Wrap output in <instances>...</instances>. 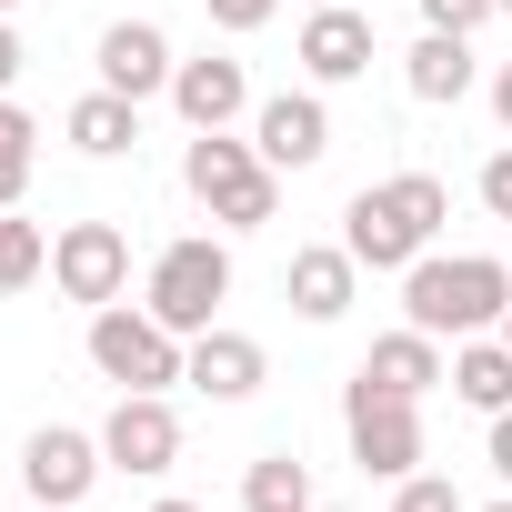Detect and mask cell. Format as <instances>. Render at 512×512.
Instances as JSON below:
<instances>
[{
	"instance_id": "obj_1",
	"label": "cell",
	"mask_w": 512,
	"mask_h": 512,
	"mask_svg": "<svg viewBox=\"0 0 512 512\" xmlns=\"http://www.w3.org/2000/svg\"><path fill=\"white\" fill-rule=\"evenodd\" d=\"M442 221H452V191H442L432 171H392V181L352 191V211H342V251H352L362 272H412L422 251H432Z\"/></svg>"
},
{
	"instance_id": "obj_2",
	"label": "cell",
	"mask_w": 512,
	"mask_h": 512,
	"mask_svg": "<svg viewBox=\"0 0 512 512\" xmlns=\"http://www.w3.org/2000/svg\"><path fill=\"white\" fill-rule=\"evenodd\" d=\"M402 312H412V332H452V342H472V332H492L502 312H512V262H482V251H422V262L402 272Z\"/></svg>"
},
{
	"instance_id": "obj_3",
	"label": "cell",
	"mask_w": 512,
	"mask_h": 512,
	"mask_svg": "<svg viewBox=\"0 0 512 512\" xmlns=\"http://www.w3.org/2000/svg\"><path fill=\"white\" fill-rule=\"evenodd\" d=\"M181 181H191V201H201L221 231H262V221L282 211V181H272L262 141H231V131H191Z\"/></svg>"
},
{
	"instance_id": "obj_4",
	"label": "cell",
	"mask_w": 512,
	"mask_h": 512,
	"mask_svg": "<svg viewBox=\"0 0 512 512\" xmlns=\"http://www.w3.org/2000/svg\"><path fill=\"white\" fill-rule=\"evenodd\" d=\"M342 422H352V462H362L372 482H402V472L422 462V412H412V392H392V382L352 372V392H342Z\"/></svg>"
},
{
	"instance_id": "obj_5",
	"label": "cell",
	"mask_w": 512,
	"mask_h": 512,
	"mask_svg": "<svg viewBox=\"0 0 512 512\" xmlns=\"http://www.w3.org/2000/svg\"><path fill=\"white\" fill-rule=\"evenodd\" d=\"M91 362H101V382H121V392H161V382H181V332L151 322V312L101 302V312H91Z\"/></svg>"
},
{
	"instance_id": "obj_6",
	"label": "cell",
	"mask_w": 512,
	"mask_h": 512,
	"mask_svg": "<svg viewBox=\"0 0 512 512\" xmlns=\"http://www.w3.org/2000/svg\"><path fill=\"white\" fill-rule=\"evenodd\" d=\"M231 302V251L221 241H171L161 262H151V322H171V332H211V312Z\"/></svg>"
},
{
	"instance_id": "obj_7",
	"label": "cell",
	"mask_w": 512,
	"mask_h": 512,
	"mask_svg": "<svg viewBox=\"0 0 512 512\" xmlns=\"http://www.w3.org/2000/svg\"><path fill=\"white\" fill-rule=\"evenodd\" d=\"M51 282H61L71 302H121V282H131V241H121L111 221H71V231L51 241Z\"/></svg>"
},
{
	"instance_id": "obj_8",
	"label": "cell",
	"mask_w": 512,
	"mask_h": 512,
	"mask_svg": "<svg viewBox=\"0 0 512 512\" xmlns=\"http://www.w3.org/2000/svg\"><path fill=\"white\" fill-rule=\"evenodd\" d=\"M101 462H111V452H101L91 432H71V422H51V432L21 442V482H31V502H71V512H81V492L101 482Z\"/></svg>"
},
{
	"instance_id": "obj_9",
	"label": "cell",
	"mask_w": 512,
	"mask_h": 512,
	"mask_svg": "<svg viewBox=\"0 0 512 512\" xmlns=\"http://www.w3.org/2000/svg\"><path fill=\"white\" fill-rule=\"evenodd\" d=\"M101 452H111L121 472H171V462H181V412H171L161 392H121V412L101 422Z\"/></svg>"
},
{
	"instance_id": "obj_10",
	"label": "cell",
	"mask_w": 512,
	"mask_h": 512,
	"mask_svg": "<svg viewBox=\"0 0 512 512\" xmlns=\"http://www.w3.org/2000/svg\"><path fill=\"white\" fill-rule=\"evenodd\" d=\"M251 141H262L272 171H312V161L332 151V111H322L312 91H272L262 111H251Z\"/></svg>"
},
{
	"instance_id": "obj_11",
	"label": "cell",
	"mask_w": 512,
	"mask_h": 512,
	"mask_svg": "<svg viewBox=\"0 0 512 512\" xmlns=\"http://www.w3.org/2000/svg\"><path fill=\"white\" fill-rule=\"evenodd\" d=\"M171 41L151 31V21H111L101 31V91H121V101H151V91H171Z\"/></svg>"
},
{
	"instance_id": "obj_12",
	"label": "cell",
	"mask_w": 512,
	"mask_h": 512,
	"mask_svg": "<svg viewBox=\"0 0 512 512\" xmlns=\"http://www.w3.org/2000/svg\"><path fill=\"white\" fill-rule=\"evenodd\" d=\"M181 382H201L211 402H251V392H262V342H251V332H191V352H181Z\"/></svg>"
},
{
	"instance_id": "obj_13",
	"label": "cell",
	"mask_w": 512,
	"mask_h": 512,
	"mask_svg": "<svg viewBox=\"0 0 512 512\" xmlns=\"http://www.w3.org/2000/svg\"><path fill=\"white\" fill-rule=\"evenodd\" d=\"M352 282H362V262H352L342 241L292 251V272H282V292H292V312H302V322H342V312H352Z\"/></svg>"
},
{
	"instance_id": "obj_14",
	"label": "cell",
	"mask_w": 512,
	"mask_h": 512,
	"mask_svg": "<svg viewBox=\"0 0 512 512\" xmlns=\"http://www.w3.org/2000/svg\"><path fill=\"white\" fill-rule=\"evenodd\" d=\"M171 111H181L191 131H231V121L251 111L241 61H181V71H171Z\"/></svg>"
},
{
	"instance_id": "obj_15",
	"label": "cell",
	"mask_w": 512,
	"mask_h": 512,
	"mask_svg": "<svg viewBox=\"0 0 512 512\" xmlns=\"http://www.w3.org/2000/svg\"><path fill=\"white\" fill-rule=\"evenodd\" d=\"M302 71H312V81H362V71H372V21L342 11V0H332V11H312V31H302Z\"/></svg>"
},
{
	"instance_id": "obj_16",
	"label": "cell",
	"mask_w": 512,
	"mask_h": 512,
	"mask_svg": "<svg viewBox=\"0 0 512 512\" xmlns=\"http://www.w3.org/2000/svg\"><path fill=\"white\" fill-rule=\"evenodd\" d=\"M402 81H412V101H462L472 91V41L462 31H422L412 61H402Z\"/></svg>"
},
{
	"instance_id": "obj_17",
	"label": "cell",
	"mask_w": 512,
	"mask_h": 512,
	"mask_svg": "<svg viewBox=\"0 0 512 512\" xmlns=\"http://www.w3.org/2000/svg\"><path fill=\"white\" fill-rule=\"evenodd\" d=\"M71 151H91V161H121L131 141H141V101H121V91H91V101H71Z\"/></svg>"
},
{
	"instance_id": "obj_18",
	"label": "cell",
	"mask_w": 512,
	"mask_h": 512,
	"mask_svg": "<svg viewBox=\"0 0 512 512\" xmlns=\"http://www.w3.org/2000/svg\"><path fill=\"white\" fill-rule=\"evenodd\" d=\"M362 372H372V382H392V392H412V402H422L432 382H452V372H442V342H432V332H382V342L362 352Z\"/></svg>"
},
{
	"instance_id": "obj_19",
	"label": "cell",
	"mask_w": 512,
	"mask_h": 512,
	"mask_svg": "<svg viewBox=\"0 0 512 512\" xmlns=\"http://www.w3.org/2000/svg\"><path fill=\"white\" fill-rule=\"evenodd\" d=\"M241 512H312V462L302 452H262L241 472Z\"/></svg>"
},
{
	"instance_id": "obj_20",
	"label": "cell",
	"mask_w": 512,
	"mask_h": 512,
	"mask_svg": "<svg viewBox=\"0 0 512 512\" xmlns=\"http://www.w3.org/2000/svg\"><path fill=\"white\" fill-rule=\"evenodd\" d=\"M452 392L472 412H512V342H462L452 352Z\"/></svg>"
},
{
	"instance_id": "obj_21",
	"label": "cell",
	"mask_w": 512,
	"mask_h": 512,
	"mask_svg": "<svg viewBox=\"0 0 512 512\" xmlns=\"http://www.w3.org/2000/svg\"><path fill=\"white\" fill-rule=\"evenodd\" d=\"M31 141H41V121H31L21 101H0V211L31 191Z\"/></svg>"
},
{
	"instance_id": "obj_22",
	"label": "cell",
	"mask_w": 512,
	"mask_h": 512,
	"mask_svg": "<svg viewBox=\"0 0 512 512\" xmlns=\"http://www.w3.org/2000/svg\"><path fill=\"white\" fill-rule=\"evenodd\" d=\"M41 262H51V241H41V221H21V211H0V292H21V282H41Z\"/></svg>"
},
{
	"instance_id": "obj_23",
	"label": "cell",
	"mask_w": 512,
	"mask_h": 512,
	"mask_svg": "<svg viewBox=\"0 0 512 512\" xmlns=\"http://www.w3.org/2000/svg\"><path fill=\"white\" fill-rule=\"evenodd\" d=\"M392 512H462V492H452L442 472H402V492H392Z\"/></svg>"
},
{
	"instance_id": "obj_24",
	"label": "cell",
	"mask_w": 512,
	"mask_h": 512,
	"mask_svg": "<svg viewBox=\"0 0 512 512\" xmlns=\"http://www.w3.org/2000/svg\"><path fill=\"white\" fill-rule=\"evenodd\" d=\"M422 21H432V31H462V41H472V31L492 21V0H422Z\"/></svg>"
},
{
	"instance_id": "obj_25",
	"label": "cell",
	"mask_w": 512,
	"mask_h": 512,
	"mask_svg": "<svg viewBox=\"0 0 512 512\" xmlns=\"http://www.w3.org/2000/svg\"><path fill=\"white\" fill-rule=\"evenodd\" d=\"M272 11H282V0H211V21H221V31H262Z\"/></svg>"
},
{
	"instance_id": "obj_26",
	"label": "cell",
	"mask_w": 512,
	"mask_h": 512,
	"mask_svg": "<svg viewBox=\"0 0 512 512\" xmlns=\"http://www.w3.org/2000/svg\"><path fill=\"white\" fill-rule=\"evenodd\" d=\"M482 201H492V221H512V151L482 161Z\"/></svg>"
},
{
	"instance_id": "obj_27",
	"label": "cell",
	"mask_w": 512,
	"mask_h": 512,
	"mask_svg": "<svg viewBox=\"0 0 512 512\" xmlns=\"http://www.w3.org/2000/svg\"><path fill=\"white\" fill-rule=\"evenodd\" d=\"M21 81V31H11V11H0V91Z\"/></svg>"
},
{
	"instance_id": "obj_28",
	"label": "cell",
	"mask_w": 512,
	"mask_h": 512,
	"mask_svg": "<svg viewBox=\"0 0 512 512\" xmlns=\"http://www.w3.org/2000/svg\"><path fill=\"white\" fill-rule=\"evenodd\" d=\"M492 472L512 482V412H492Z\"/></svg>"
},
{
	"instance_id": "obj_29",
	"label": "cell",
	"mask_w": 512,
	"mask_h": 512,
	"mask_svg": "<svg viewBox=\"0 0 512 512\" xmlns=\"http://www.w3.org/2000/svg\"><path fill=\"white\" fill-rule=\"evenodd\" d=\"M492 111H502V131H512V61H502V81H492Z\"/></svg>"
},
{
	"instance_id": "obj_30",
	"label": "cell",
	"mask_w": 512,
	"mask_h": 512,
	"mask_svg": "<svg viewBox=\"0 0 512 512\" xmlns=\"http://www.w3.org/2000/svg\"><path fill=\"white\" fill-rule=\"evenodd\" d=\"M151 512H201V502H151Z\"/></svg>"
},
{
	"instance_id": "obj_31",
	"label": "cell",
	"mask_w": 512,
	"mask_h": 512,
	"mask_svg": "<svg viewBox=\"0 0 512 512\" xmlns=\"http://www.w3.org/2000/svg\"><path fill=\"white\" fill-rule=\"evenodd\" d=\"M492 11H502V21H512V0H492Z\"/></svg>"
},
{
	"instance_id": "obj_32",
	"label": "cell",
	"mask_w": 512,
	"mask_h": 512,
	"mask_svg": "<svg viewBox=\"0 0 512 512\" xmlns=\"http://www.w3.org/2000/svg\"><path fill=\"white\" fill-rule=\"evenodd\" d=\"M502 342H512V312H502Z\"/></svg>"
},
{
	"instance_id": "obj_33",
	"label": "cell",
	"mask_w": 512,
	"mask_h": 512,
	"mask_svg": "<svg viewBox=\"0 0 512 512\" xmlns=\"http://www.w3.org/2000/svg\"><path fill=\"white\" fill-rule=\"evenodd\" d=\"M312 512H342V502H312Z\"/></svg>"
},
{
	"instance_id": "obj_34",
	"label": "cell",
	"mask_w": 512,
	"mask_h": 512,
	"mask_svg": "<svg viewBox=\"0 0 512 512\" xmlns=\"http://www.w3.org/2000/svg\"><path fill=\"white\" fill-rule=\"evenodd\" d=\"M41 512H71V502H41Z\"/></svg>"
},
{
	"instance_id": "obj_35",
	"label": "cell",
	"mask_w": 512,
	"mask_h": 512,
	"mask_svg": "<svg viewBox=\"0 0 512 512\" xmlns=\"http://www.w3.org/2000/svg\"><path fill=\"white\" fill-rule=\"evenodd\" d=\"M0 11H21V0H0Z\"/></svg>"
},
{
	"instance_id": "obj_36",
	"label": "cell",
	"mask_w": 512,
	"mask_h": 512,
	"mask_svg": "<svg viewBox=\"0 0 512 512\" xmlns=\"http://www.w3.org/2000/svg\"><path fill=\"white\" fill-rule=\"evenodd\" d=\"M312 11H332V0H312Z\"/></svg>"
},
{
	"instance_id": "obj_37",
	"label": "cell",
	"mask_w": 512,
	"mask_h": 512,
	"mask_svg": "<svg viewBox=\"0 0 512 512\" xmlns=\"http://www.w3.org/2000/svg\"><path fill=\"white\" fill-rule=\"evenodd\" d=\"M492 512H512V502H492Z\"/></svg>"
}]
</instances>
